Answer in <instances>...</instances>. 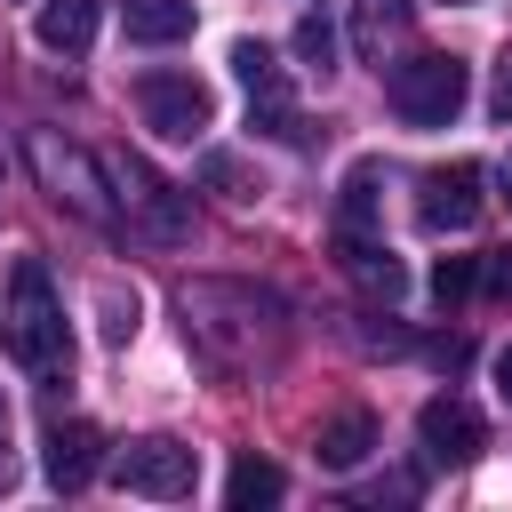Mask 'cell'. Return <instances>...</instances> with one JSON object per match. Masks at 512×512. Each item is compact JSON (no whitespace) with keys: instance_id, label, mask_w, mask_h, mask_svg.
Listing matches in <instances>:
<instances>
[{"instance_id":"1","label":"cell","mask_w":512,"mask_h":512,"mask_svg":"<svg viewBox=\"0 0 512 512\" xmlns=\"http://www.w3.org/2000/svg\"><path fill=\"white\" fill-rule=\"evenodd\" d=\"M24 160H32V176H40V192L56 200V208H72V216H88V224H120V200H112V176L72 144V136H56V128H32L24 136Z\"/></svg>"},{"instance_id":"2","label":"cell","mask_w":512,"mask_h":512,"mask_svg":"<svg viewBox=\"0 0 512 512\" xmlns=\"http://www.w3.org/2000/svg\"><path fill=\"white\" fill-rule=\"evenodd\" d=\"M464 96H472V72H464V56H440V48L400 56V64L384 72V104H392L408 128H448V120L464 112Z\"/></svg>"},{"instance_id":"3","label":"cell","mask_w":512,"mask_h":512,"mask_svg":"<svg viewBox=\"0 0 512 512\" xmlns=\"http://www.w3.org/2000/svg\"><path fill=\"white\" fill-rule=\"evenodd\" d=\"M0 344H8L24 368H40V376H56V368L72 360V344H64V312H56L48 272H40L32 256L16 264V296H8V328H0Z\"/></svg>"},{"instance_id":"4","label":"cell","mask_w":512,"mask_h":512,"mask_svg":"<svg viewBox=\"0 0 512 512\" xmlns=\"http://www.w3.org/2000/svg\"><path fill=\"white\" fill-rule=\"evenodd\" d=\"M104 176H112V192H120V216L144 232V240H192V200L152 168V160H136V152H112L104 160Z\"/></svg>"},{"instance_id":"5","label":"cell","mask_w":512,"mask_h":512,"mask_svg":"<svg viewBox=\"0 0 512 512\" xmlns=\"http://www.w3.org/2000/svg\"><path fill=\"white\" fill-rule=\"evenodd\" d=\"M136 112H144V128H160L168 144H192V136L216 120V96H208V80H192V72H144V80H136Z\"/></svg>"},{"instance_id":"6","label":"cell","mask_w":512,"mask_h":512,"mask_svg":"<svg viewBox=\"0 0 512 512\" xmlns=\"http://www.w3.org/2000/svg\"><path fill=\"white\" fill-rule=\"evenodd\" d=\"M112 480H120L128 496H160V504H176V496H192L200 456H192L184 440H128V448L112 456Z\"/></svg>"},{"instance_id":"7","label":"cell","mask_w":512,"mask_h":512,"mask_svg":"<svg viewBox=\"0 0 512 512\" xmlns=\"http://www.w3.org/2000/svg\"><path fill=\"white\" fill-rule=\"evenodd\" d=\"M416 440H424V456H432V464H472V456L488 448V424H480V408H472V400L432 392V400L416 408Z\"/></svg>"},{"instance_id":"8","label":"cell","mask_w":512,"mask_h":512,"mask_svg":"<svg viewBox=\"0 0 512 512\" xmlns=\"http://www.w3.org/2000/svg\"><path fill=\"white\" fill-rule=\"evenodd\" d=\"M472 216H480V168L472 160H448L416 184V224L424 232H464Z\"/></svg>"},{"instance_id":"9","label":"cell","mask_w":512,"mask_h":512,"mask_svg":"<svg viewBox=\"0 0 512 512\" xmlns=\"http://www.w3.org/2000/svg\"><path fill=\"white\" fill-rule=\"evenodd\" d=\"M40 464H48V480L64 488V496H80L96 472H104V432L96 424H48V440H40Z\"/></svg>"},{"instance_id":"10","label":"cell","mask_w":512,"mask_h":512,"mask_svg":"<svg viewBox=\"0 0 512 512\" xmlns=\"http://www.w3.org/2000/svg\"><path fill=\"white\" fill-rule=\"evenodd\" d=\"M336 256H344V272H352V280H360L368 296H384V304H392V296L408 288L400 256H392L384 240H368V232H336Z\"/></svg>"},{"instance_id":"11","label":"cell","mask_w":512,"mask_h":512,"mask_svg":"<svg viewBox=\"0 0 512 512\" xmlns=\"http://www.w3.org/2000/svg\"><path fill=\"white\" fill-rule=\"evenodd\" d=\"M120 24L136 48H176L192 40V0H120Z\"/></svg>"},{"instance_id":"12","label":"cell","mask_w":512,"mask_h":512,"mask_svg":"<svg viewBox=\"0 0 512 512\" xmlns=\"http://www.w3.org/2000/svg\"><path fill=\"white\" fill-rule=\"evenodd\" d=\"M368 448H376V416H368V408H336V416L320 424V440H312V456H320L328 472H352Z\"/></svg>"},{"instance_id":"13","label":"cell","mask_w":512,"mask_h":512,"mask_svg":"<svg viewBox=\"0 0 512 512\" xmlns=\"http://www.w3.org/2000/svg\"><path fill=\"white\" fill-rule=\"evenodd\" d=\"M96 16H104V0H48L32 32H40L48 56H80V48L96 40Z\"/></svg>"},{"instance_id":"14","label":"cell","mask_w":512,"mask_h":512,"mask_svg":"<svg viewBox=\"0 0 512 512\" xmlns=\"http://www.w3.org/2000/svg\"><path fill=\"white\" fill-rule=\"evenodd\" d=\"M280 496H288V472L264 464V456H240L232 480H224V504H232V512H256V504H280Z\"/></svg>"},{"instance_id":"15","label":"cell","mask_w":512,"mask_h":512,"mask_svg":"<svg viewBox=\"0 0 512 512\" xmlns=\"http://www.w3.org/2000/svg\"><path fill=\"white\" fill-rule=\"evenodd\" d=\"M376 184H384V168H376V160H352V168H344V192H336V232H368V224H376Z\"/></svg>"},{"instance_id":"16","label":"cell","mask_w":512,"mask_h":512,"mask_svg":"<svg viewBox=\"0 0 512 512\" xmlns=\"http://www.w3.org/2000/svg\"><path fill=\"white\" fill-rule=\"evenodd\" d=\"M200 184H216L224 200H256V192H264V184H256V176L232 160V152H208V160H200Z\"/></svg>"},{"instance_id":"17","label":"cell","mask_w":512,"mask_h":512,"mask_svg":"<svg viewBox=\"0 0 512 512\" xmlns=\"http://www.w3.org/2000/svg\"><path fill=\"white\" fill-rule=\"evenodd\" d=\"M472 288H480V256H440V264H432V296H440V304H464Z\"/></svg>"},{"instance_id":"18","label":"cell","mask_w":512,"mask_h":512,"mask_svg":"<svg viewBox=\"0 0 512 512\" xmlns=\"http://www.w3.org/2000/svg\"><path fill=\"white\" fill-rule=\"evenodd\" d=\"M296 56L320 64V72L336 64V32H328V16H304V24H296Z\"/></svg>"},{"instance_id":"19","label":"cell","mask_w":512,"mask_h":512,"mask_svg":"<svg viewBox=\"0 0 512 512\" xmlns=\"http://www.w3.org/2000/svg\"><path fill=\"white\" fill-rule=\"evenodd\" d=\"M384 24H392V0H360V16H352V32H360V56H376V48H384Z\"/></svg>"},{"instance_id":"20","label":"cell","mask_w":512,"mask_h":512,"mask_svg":"<svg viewBox=\"0 0 512 512\" xmlns=\"http://www.w3.org/2000/svg\"><path fill=\"white\" fill-rule=\"evenodd\" d=\"M104 336H112V344L136 336V296H112V288H104Z\"/></svg>"},{"instance_id":"21","label":"cell","mask_w":512,"mask_h":512,"mask_svg":"<svg viewBox=\"0 0 512 512\" xmlns=\"http://www.w3.org/2000/svg\"><path fill=\"white\" fill-rule=\"evenodd\" d=\"M488 112H496V120H512V56H504V64H496V80H488Z\"/></svg>"},{"instance_id":"22","label":"cell","mask_w":512,"mask_h":512,"mask_svg":"<svg viewBox=\"0 0 512 512\" xmlns=\"http://www.w3.org/2000/svg\"><path fill=\"white\" fill-rule=\"evenodd\" d=\"M480 280H488V288H496V296H512V248H496V256H488V264H480Z\"/></svg>"},{"instance_id":"23","label":"cell","mask_w":512,"mask_h":512,"mask_svg":"<svg viewBox=\"0 0 512 512\" xmlns=\"http://www.w3.org/2000/svg\"><path fill=\"white\" fill-rule=\"evenodd\" d=\"M488 376H496V400H504V408H512V344H504V352H496V360H488Z\"/></svg>"},{"instance_id":"24","label":"cell","mask_w":512,"mask_h":512,"mask_svg":"<svg viewBox=\"0 0 512 512\" xmlns=\"http://www.w3.org/2000/svg\"><path fill=\"white\" fill-rule=\"evenodd\" d=\"M504 200H512V160H504Z\"/></svg>"},{"instance_id":"25","label":"cell","mask_w":512,"mask_h":512,"mask_svg":"<svg viewBox=\"0 0 512 512\" xmlns=\"http://www.w3.org/2000/svg\"><path fill=\"white\" fill-rule=\"evenodd\" d=\"M448 8H464V0H448Z\"/></svg>"},{"instance_id":"26","label":"cell","mask_w":512,"mask_h":512,"mask_svg":"<svg viewBox=\"0 0 512 512\" xmlns=\"http://www.w3.org/2000/svg\"><path fill=\"white\" fill-rule=\"evenodd\" d=\"M0 424H8V408H0Z\"/></svg>"}]
</instances>
